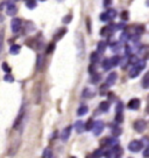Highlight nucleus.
Wrapping results in <instances>:
<instances>
[{"label":"nucleus","instance_id":"a19ab883","mask_svg":"<svg viewBox=\"0 0 149 158\" xmlns=\"http://www.w3.org/2000/svg\"><path fill=\"white\" fill-rule=\"evenodd\" d=\"M54 48H55V44H54V42H51V44L49 45V47L47 48V54H50L51 52L54 51Z\"/></svg>","mask_w":149,"mask_h":158},{"label":"nucleus","instance_id":"6e6d98bb","mask_svg":"<svg viewBox=\"0 0 149 158\" xmlns=\"http://www.w3.org/2000/svg\"><path fill=\"white\" fill-rule=\"evenodd\" d=\"M15 1H19V0H15Z\"/></svg>","mask_w":149,"mask_h":158},{"label":"nucleus","instance_id":"ddd939ff","mask_svg":"<svg viewBox=\"0 0 149 158\" xmlns=\"http://www.w3.org/2000/svg\"><path fill=\"white\" fill-rule=\"evenodd\" d=\"M20 51H21V46L19 45H12L11 48H10V53L12 55H17V54L20 53Z\"/></svg>","mask_w":149,"mask_h":158},{"label":"nucleus","instance_id":"4468645a","mask_svg":"<svg viewBox=\"0 0 149 158\" xmlns=\"http://www.w3.org/2000/svg\"><path fill=\"white\" fill-rule=\"evenodd\" d=\"M42 158H54V152L50 148H45L42 155Z\"/></svg>","mask_w":149,"mask_h":158},{"label":"nucleus","instance_id":"c85d7f7f","mask_svg":"<svg viewBox=\"0 0 149 158\" xmlns=\"http://www.w3.org/2000/svg\"><path fill=\"white\" fill-rule=\"evenodd\" d=\"M128 40H129V34L124 31L121 33V35H120V41H121V42H126Z\"/></svg>","mask_w":149,"mask_h":158},{"label":"nucleus","instance_id":"864d4df0","mask_svg":"<svg viewBox=\"0 0 149 158\" xmlns=\"http://www.w3.org/2000/svg\"><path fill=\"white\" fill-rule=\"evenodd\" d=\"M71 158H76V157H71Z\"/></svg>","mask_w":149,"mask_h":158},{"label":"nucleus","instance_id":"72a5a7b5","mask_svg":"<svg viewBox=\"0 0 149 158\" xmlns=\"http://www.w3.org/2000/svg\"><path fill=\"white\" fill-rule=\"evenodd\" d=\"M4 80H5L6 82H10V83H12V82H14V77L12 76L11 74H6L5 77H4Z\"/></svg>","mask_w":149,"mask_h":158},{"label":"nucleus","instance_id":"2eb2a0df","mask_svg":"<svg viewBox=\"0 0 149 158\" xmlns=\"http://www.w3.org/2000/svg\"><path fill=\"white\" fill-rule=\"evenodd\" d=\"M43 63H44L43 55H37V60H36V68H37V70H41V69H42Z\"/></svg>","mask_w":149,"mask_h":158},{"label":"nucleus","instance_id":"58836bf2","mask_svg":"<svg viewBox=\"0 0 149 158\" xmlns=\"http://www.w3.org/2000/svg\"><path fill=\"white\" fill-rule=\"evenodd\" d=\"M71 20H72V15L71 14H68V15H65V17L63 18V20H62V21H63L64 23H69Z\"/></svg>","mask_w":149,"mask_h":158},{"label":"nucleus","instance_id":"a878e982","mask_svg":"<svg viewBox=\"0 0 149 158\" xmlns=\"http://www.w3.org/2000/svg\"><path fill=\"white\" fill-rule=\"evenodd\" d=\"M66 32H68V29L63 28L62 31H60V32H58L57 34H55V40H56V41H57V40H61L62 38H63V35H64Z\"/></svg>","mask_w":149,"mask_h":158},{"label":"nucleus","instance_id":"f03ea898","mask_svg":"<svg viewBox=\"0 0 149 158\" xmlns=\"http://www.w3.org/2000/svg\"><path fill=\"white\" fill-rule=\"evenodd\" d=\"M128 149L132 152H140L143 149V142L142 141H132L128 144Z\"/></svg>","mask_w":149,"mask_h":158},{"label":"nucleus","instance_id":"0eeeda50","mask_svg":"<svg viewBox=\"0 0 149 158\" xmlns=\"http://www.w3.org/2000/svg\"><path fill=\"white\" fill-rule=\"evenodd\" d=\"M116 79H118V74L116 72H112V73L107 76V79H106V85H113L114 83L116 82Z\"/></svg>","mask_w":149,"mask_h":158},{"label":"nucleus","instance_id":"37998d69","mask_svg":"<svg viewBox=\"0 0 149 158\" xmlns=\"http://www.w3.org/2000/svg\"><path fill=\"white\" fill-rule=\"evenodd\" d=\"M86 26H88V33H91V21H90V18L86 19Z\"/></svg>","mask_w":149,"mask_h":158},{"label":"nucleus","instance_id":"39448f33","mask_svg":"<svg viewBox=\"0 0 149 158\" xmlns=\"http://www.w3.org/2000/svg\"><path fill=\"white\" fill-rule=\"evenodd\" d=\"M147 128V123H146V121L143 119H138V121H135V123H134V129L136 130L138 132H143L144 130Z\"/></svg>","mask_w":149,"mask_h":158},{"label":"nucleus","instance_id":"c9c22d12","mask_svg":"<svg viewBox=\"0 0 149 158\" xmlns=\"http://www.w3.org/2000/svg\"><path fill=\"white\" fill-rule=\"evenodd\" d=\"M121 132H122V130L119 129V128H116V129L112 130V135L114 136V137H118L119 135H121Z\"/></svg>","mask_w":149,"mask_h":158},{"label":"nucleus","instance_id":"7c9ffc66","mask_svg":"<svg viewBox=\"0 0 149 158\" xmlns=\"http://www.w3.org/2000/svg\"><path fill=\"white\" fill-rule=\"evenodd\" d=\"M111 49H112V52H114V53H118V52L121 49V45L116 42V44H113V45L111 46Z\"/></svg>","mask_w":149,"mask_h":158},{"label":"nucleus","instance_id":"bb28decb","mask_svg":"<svg viewBox=\"0 0 149 158\" xmlns=\"http://www.w3.org/2000/svg\"><path fill=\"white\" fill-rule=\"evenodd\" d=\"M106 14H107V17H108V19H114L116 15V10H113V8H110L108 11L106 12Z\"/></svg>","mask_w":149,"mask_h":158},{"label":"nucleus","instance_id":"9d476101","mask_svg":"<svg viewBox=\"0 0 149 158\" xmlns=\"http://www.w3.org/2000/svg\"><path fill=\"white\" fill-rule=\"evenodd\" d=\"M23 116H25V109H23V107H22L21 110H20V114L18 115L17 119H15V122H14V129H15V128H18V127L20 125V123H21L22 119H23Z\"/></svg>","mask_w":149,"mask_h":158},{"label":"nucleus","instance_id":"49530a36","mask_svg":"<svg viewBox=\"0 0 149 158\" xmlns=\"http://www.w3.org/2000/svg\"><path fill=\"white\" fill-rule=\"evenodd\" d=\"M88 70H90V73H91V74H94V73H96V66H93V63L91 64V67L88 68Z\"/></svg>","mask_w":149,"mask_h":158},{"label":"nucleus","instance_id":"ea45409f","mask_svg":"<svg viewBox=\"0 0 149 158\" xmlns=\"http://www.w3.org/2000/svg\"><path fill=\"white\" fill-rule=\"evenodd\" d=\"M100 20H101V21H104V23L110 20V19H108V17H107V14H106V12H105V13H101V14H100Z\"/></svg>","mask_w":149,"mask_h":158},{"label":"nucleus","instance_id":"c03bdc74","mask_svg":"<svg viewBox=\"0 0 149 158\" xmlns=\"http://www.w3.org/2000/svg\"><path fill=\"white\" fill-rule=\"evenodd\" d=\"M121 19H122V20H127V19H128V12H126V11L122 12V13H121Z\"/></svg>","mask_w":149,"mask_h":158},{"label":"nucleus","instance_id":"20e7f679","mask_svg":"<svg viewBox=\"0 0 149 158\" xmlns=\"http://www.w3.org/2000/svg\"><path fill=\"white\" fill-rule=\"evenodd\" d=\"M21 23H22L21 19H19V18H14L11 23L12 32H13V33H18V32L21 29Z\"/></svg>","mask_w":149,"mask_h":158},{"label":"nucleus","instance_id":"603ef678","mask_svg":"<svg viewBox=\"0 0 149 158\" xmlns=\"http://www.w3.org/2000/svg\"><path fill=\"white\" fill-rule=\"evenodd\" d=\"M40 1H45V0H40Z\"/></svg>","mask_w":149,"mask_h":158},{"label":"nucleus","instance_id":"4be33fe9","mask_svg":"<svg viewBox=\"0 0 149 158\" xmlns=\"http://www.w3.org/2000/svg\"><path fill=\"white\" fill-rule=\"evenodd\" d=\"M128 63H129V56H128V55L124 56L122 59H120V61H119V64H120V66H121L122 68L126 67Z\"/></svg>","mask_w":149,"mask_h":158},{"label":"nucleus","instance_id":"79ce46f5","mask_svg":"<svg viewBox=\"0 0 149 158\" xmlns=\"http://www.w3.org/2000/svg\"><path fill=\"white\" fill-rule=\"evenodd\" d=\"M103 150H97L96 152L93 153V156H94V158H100L101 156H103Z\"/></svg>","mask_w":149,"mask_h":158},{"label":"nucleus","instance_id":"de8ad7c7","mask_svg":"<svg viewBox=\"0 0 149 158\" xmlns=\"http://www.w3.org/2000/svg\"><path fill=\"white\" fill-rule=\"evenodd\" d=\"M143 149H144L143 156H144V158H147V157H148V150H149V148L148 147H144Z\"/></svg>","mask_w":149,"mask_h":158},{"label":"nucleus","instance_id":"a211bd4d","mask_svg":"<svg viewBox=\"0 0 149 158\" xmlns=\"http://www.w3.org/2000/svg\"><path fill=\"white\" fill-rule=\"evenodd\" d=\"M106 46H107V44H106L105 41H100L99 44H98V54H101V53H104V52L106 51Z\"/></svg>","mask_w":149,"mask_h":158},{"label":"nucleus","instance_id":"b1692460","mask_svg":"<svg viewBox=\"0 0 149 158\" xmlns=\"http://www.w3.org/2000/svg\"><path fill=\"white\" fill-rule=\"evenodd\" d=\"M119 61H120V57L119 56H113L112 59H110V64L111 67H116L119 64Z\"/></svg>","mask_w":149,"mask_h":158},{"label":"nucleus","instance_id":"423d86ee","mask_svg":"<svg viewBox=\"0 0 149 158\" xmlns=\"http://www.w3.org/2000/svg\"><path fill=\"white\" fill-rule=\"evenodd\" d=\"M6 13H7V15H10V17H14L15 14L18 13V7L14 4H8L7 7H6Z\"/></svg>","mask_w":149,"mask_h":158},{"label":"nucleus","instance_id":"aec40b11","mask_svg":"<svg viewBox=\"0 0 149 158\" xmlns=\"http://www.w3.org/2000/svg\"><path fill=\"white\" fill-rule=\"evenodd\" d=\"M142 88L143 89H148L149 88V74H146L142 79Z\"/></svg>","mask_w":149,"mask_h":158},{"label":"nucleus","instance_id":"3c124183","mask_svg":"<svg viewBox=\"0 0 149 158\" xmlns=\"http://www.w3.org/2000/svg\"><path fill=\"white\" fill-rule=\"evenodd\" d=\"M57 1H58V2H62V1H64V0H57Z\"/></svg>","mask_w":149,"mask_h":158},{"label":"nucleus","instance_id":"8fccbe9b","mask_svg":"<svg viewBox=\"0 0 149 158\" xmlns=\"http://www.w3.org/2000/svg\"><path fill=\"white\" fill-rule=\"evenodd\" d=\"M4 21V17L2 15H0V23H2Z\"/></svg>","mask_w":149,"mask_h":158},{"label":"nucleus","instance_id":"4c0bfd02","mask_svg":"<svg viewBox=\"0 0 149 158\" xmlns=\"http://www.w3.org/2000/svg\"><path fill=\"white\" fill-rule=\"evenodd\" d=\"M124 121V115L122 114H116V123H121Z\"/></svg>","mask_w":149,"mask_h":158},{"label":"nucleus","instance_id":"6ab92c4d","mask_svg":"<svg viewBox=\"0 0 149 158\" xmlns=\"http://www.w3.org/2000/svg\"><path fill=\"white\" fill-rule=\"evenodd\" d=\"M88 106H82V107L77 110V115L78 116H84V115H86V114H88Z\"/></svg>","mask_w":149,"mask_h":158},{"label":"nucleus","instance_id":"e433bc0d","mask_svg":"<svg viewBox=\"0 0 149 158\" xmlns=\"http://www.w3.org/2000/svg\"><path fill=\"white\" fill-rule=\"evenodd\" d=\"M2 70H4L5 73L10 74V73H11V67H10V66H8L6 62H4V63H2Z\"/></svg>","mask_w":149,"mask_h":158},{"label":"nucleus","instance_id":"5701e85b","mask_svg":"<svg viewBox=\"0 0 149 158\" xmlns=\"http://www.w3.org/2000/svg\"><path fill=\"white\" fill-rule=\"evenodd\" d=\"M93 118H90L88 119V122H86V124H84V129L86 130V131H90V130H92V127H93Z\"/></svg>","mask_w":149,"mask_h":158},{"label":"nucleus","instance_id":"393cba45","mask_svg":"<svg viewBox=\"0 0 149 158\" xmlns=\"http://www.w3.org/2000/svg\"><path fill=\"white\" fill-rule=\"evenodd\" d=\"M90 60H91V62L96 64V63L98 62V60H99V54H98L97 52L92 53V54H91V56H90Z\"/></svg>","mask_w":149,"mask_h":158},{"label":"nucleus","instance_id":"2f4dec72","mask_svg":"<svg viewBox=\"0 0 149 158\" xmlns=\"http://www.w3.org/2000/svg\"><path fill=\"white\" fill-rule=\"evenodd\" d=\"M122 110H124V104H122V102H119L116 107V114H122Z\"/></svg>","mask_w":149,"mask_h":158},{"label":"nucleus","instance_id":"1a4fd4ad","mask_svg":"<svg viewBox=\"0 0 149 158\" xmlns=\"http://www.w3.org/2000/svg\"><path fill=\"white\" fill-rule=\"evenodd\" d=\"M71 129H72V127H66L65 129L62 131L61 139L63 142H66L69 138H70V135H71Z\"/></svg>","mask_w":149,"mask_h":158},{"label":"nucleus","instance_id":"f3484780","mask_svg":"<svg viewBox=\"0 0 149 158\" xmlns=\"http://www.w3.org/2000/svg\"><path fill=\"white\" fill-rule=\"evenodd\" d=\"M100 110L101 111H104V113H106V111H108V109H110V102L108 101H103L101 103H100Z\"/></svg>","mask_w":149,"mask_h":158},{"label":"nucleus","instance_id":"6e6552de","mask_svg":"<svg viewBox=\"0 0 149 158\" xmlns=\"http://www.w3.org/2000/svg\"><path fill=\"white\" fill-rule=\"evenodd\" d=\"M140 104H141V101L139 98H132L128 102V108L132 109V110H138L140 108Z\"/></svg>","mask_w":149,"mask_h":158},{"label":"nucleus","instance_id":"473e14b6","mask_svg":"<svg viewBox=\"0 0 149 158\" xmlns=\"http://www.w3.org/2000/svg\"><path fill=\"white\" fill-rule=\"evenodd\" d=\"M103 69H105V70H107V69H110L111 68V64H110V59H106V60H104V62H103Z\"/></svg>","mask_w":149,"mask_h":158},{"label":"nucleus","instance_id":"cd10ccee","mask_svg":"<svg viewBox=\"0 0 149 158\" xmlns=\"http://www.w3.org/2000/svg\"><path fill=\"white\" fill-rule=\"evenodd\" d=\"M26 6L29 10H34L36 7V1L35 0H29V1H26Z\"/></svg>","mask_w":149,"mask_h":158},{"label":"nucleus","instance_id":"7ed1b4c3","mask_svg":"<svg viewBox=\"0 0 149 158\" xmlns=\"http://www.w3.org/2000/svg\"><path fill=\"white\" fill-rule=\"evenodd\" d=\"M104 122L103 121H96L93 123V127H92V131H93V135L94 136H99L101 132H103V130H104Z\"/></svg>","mask_w":149,"mask_h":158},{"label":"nucleus","instance_id":"dca6fc26","mask_svg":"<svg viewBox=\"0 0 149 158\" xmlns=\"http://www.w3.org/2000/svg\"><path fill=\"white\" fill-rule=\"evenodd\" d=\"M4 41H5V29L1 28V31H0V54L2 52V48H4Z\"/></svg>","mask_w":149,"mask_h":158},{"label":"nucleus","instance_id":"09e8293b","mask_svg":"<svg viewBox=\"0 0 149 158\" xmlns=\"http://www.w3.org/2000/svg\"><path fill=\"white\" fill-rule=\"evenodd\" d=\"M111 4H112V0H104V6L105 7H108Z\"/></svg>","mask_w":149,"mask_h":158},{"label":"nucleus","instance_id":"c756f323","mask_svg":"<svg viewBox=\"0 0 149 158\" xmlns=\"http://www.w3.org/2000/svg\"><path fill=\"white\" fill-rule=\"evenodd\" d=\"M100 79H101L100 74L94 73V74H92V79H91V81H92V83H98V82L100 81Z\"/></svg>","mask_w":149,"mask_h":158},{"label":"nucleus","instance_id":"f257e3e1","mask_svg":"<svg viewBox=\"0 0 149 158\" xmlns=\"http://www.w3.org/2000/svg\"><path fill=\"white\" fill-rule=\"evenodd\" d=\"M75 44H76V48H77L78 56H83V53L85 52V42H84V38L80 32L76 33V38H75Z\"/></svg>","mask_w":149,"mask_h":158},{"label":"nucleus","instance_id":"5fc2aeb1","mask_svg":"<svg viewBox=\"0 0 149 158\" xmlns=\"http://www.w3.org/2000/svg\"><path fill=\"white\" fill-rule=\"evenodd\" d=\"M26 1H29V0H26Z\"/></svg>","mask_w":149,"mask_h":158},{"label":"nucleus","instance_id":"f8f14e48","mask_svg":"<svg viewBox=\"0 0 149 158\" xmlns=\"http://www.w3.org/2000/svg\"><path fill=\"white\" fill-rule=\"evenodd\" d=\"M75 130L77 131L78 134H82L84 131V122L83 121H77L75 123Z\"/></svg>","mask_w":149,"mask_h":158},{"label":"nucleus","instance_id":"412c9836","mask_svg":"<svg viewBox=\"0 0 149 158\" xmlns=\"http://www.w3.org/2000/svg\"><path fill=\"white\" fill-rule=\"evenodd\" d=\"M92 96H94V93L91 89H88V88H85L83 91V97L85 98H91Z\"/></svg>","mask_w":149,"mask_h":158},{"label":"nucleus","instance_id":"9b49d317","mask_svg":"<svg viewBox=\"0 0 149 158\" xmlns=\"http://www.w3.org/2000/svg\"><path fill=\"white\" fill-rule=\"evenodd\" d=\"M140 72H141V70H140L138 67L133 66V67L131 68V70H129V77H131V79H135L139 74H140Z\"/></svg>","mask_w":149,"mask_h":158},{"label":"nucleus","instance_id":"a18cd8bd","mask_svg":"<svg viewBox=\"0 0 149 158\" xmlns=\"http://www.w3.org/2000/svg\"><path fill=\"white\" fill-rule=\"evenodd\" d=\"M143 31H144L143 26H139L138 28H136V34H142L143 33Z\"/></svg>","mask_w":149,"mask_h":158},{"label":"nucleus","instance_id":"f704fd0d","mask_svg":"<svg viewBox=\"0 0 149 158\" xmlns=\"http://www.w3.org/2000/svg\"><path fill=\"white\" fill-rule=\"evenodd\" d=\"M107 89H108V85H101V87H100V95H106V94H107V93H106Z\"/></svg>","mask_w":149,"mask_h":158}]
</instances>
